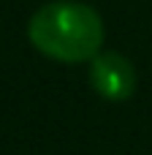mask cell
<instances>
[{
	"mask_svg": "<svg viewBox=\"0 0 152 155\" xmlns=\"http://www.w3.org/2000/svg\"><path fill=\"white\" fill-rule=\"evenodd\" d=\"M27 35L38 52L60 63H84L103 49V22L95 8L76 0H54L41 5Z\"/></svg>",
	"mask_w": 152,
	"mask_h": 155,
	"instance_id": "obj_1",
	"label": "cell"
},
{
	"mask_svg": "<svg viewBox=\"0 0 152 155\" xmlns=\"http://www.w3.org/2000/svg\"><path fill=\"white\" fill-rule=\"evenodd\" d=\"M90 84L106 101H125L133 95L136 74L131 60L117 52H98L90 65Z\"/></svg>",
	"mask_w": 152,
	"mask_h": 155,
	"instance_id": "obj_2",
	"label": "cell"
}]
</instances>
